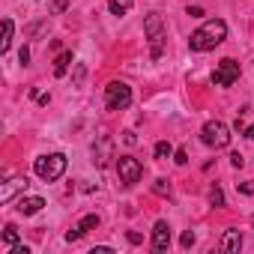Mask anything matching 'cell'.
<instances>
[{
	"mask_svg": "<svg viewBox=\"0 0 254 254\" xmlns=\"http://www.w3.org/2000/svg\"><path fill=\"white\" fill-rule=\"evenodd\" d=\"M227 39V24L221 18H209L203 27H197L189 36V48L191 51H212L215 45H221Z\"/></svg>",
	"mask_w": 254,
	"mask_h": 254,
	"instance_id": "1",
	"label": "cell"
},
{
	"mask_svg": "<svg viewBox=\"0 0 254 254\" xmlns=\"http://www.w3.org/2000/svg\"><path fill=\"white\" fill-rule=\"evenodd\" d=\"M33 171H36V177H39L42 183H54V180H60V177L66 174V156H63V153L39 156L36 165H33Z\"/></svg>",
	"mask_w": 254,
	"mask_h": 254,
	"instance_id": "2",
	"label": "cell"
},
{
	"mask_svg": "<svg viewBox=\"0 0 254 254\" xmlns=\"http://www.w3.org/2000/svg\"><path fill=\"white\" fill-rule=\"evenodd\" d=\"M144 33H147V39H150V54H153V60H159V57H162V48H165V21H162L159 12H150V15L144 18Z\"/></svg>",
	"mask_w": 254,
	"mask_h": 254,
	"instance_id": "3",
	"label": "cell"
},
{
	"mask_svg": "<svg viewBox=\"0 0 254 254\" xmlns=\"http://www.w3.org/2000/svg\"><path fill=\"white\" fill-rule=\"evenodd\" d=\"M132 105V87L126 81H111L105 87V108L108 111H123Z\"/></svg>",
	"mask_w": 254,
	"mask_h": 254,
	"instance_id": "4",
	"label": "cell"
},
{
	"mask_svg": "<svg viewBox=\"0 0 254 254\" xmlns=\"http://www.w3.org/2000/svg\"><path fill=\"white\" fill-rule=\"evenodd\" d=\"M200 141L212 150H224L230 144V129L221 123V120H209L203 123V129H200Z\"/></svg>",
	"mask_w": 254,
	"mask_h": 254,
	"instance_id": "5",
	"label": "cell"
},
{
	"mask_svg": "<svg viewBox=\"0 0 254 254\" xmlns=\"http://www.w3.org/2000/svg\"><path fill=\"white\" fill-rule=\"evenodd\" d=\"M141 174H144V168H141L138 159H132V156H120L117 159V177H120L123 186H135L141 180Z\"/></svg>",
	"mask_w": 254,
	"mask_h": 254,
	"instance_id": "6",
	"label": "cell"
},
{
	"mask_svg": "<svg viewBox=\"0 0 254 254\" xmlns=\"http://www.w3.org/2000/svg\"><path fill=\"white\" fill-rule=\"evenodd\" d=\"M236 78H239V63L230 60V57H224L215 66V72H212V84L215 87H230V84H236Z\"/></svg>",
	"mask_w": 254,
	"mask_h": 254,
	"instance_id": "7",
	"label": "cell"
},
{
	"mask_svg": "<svg viewBox=\"0 0 254 254\" xmlns=\"http://www.w3.org/2000/svg\"><path fill=\"white\" fill-rule=\"evenodd\" d=\"M111 159H114V141H111L108 135H102V138L93 144V162H96L99 168H105Z\"/></svg>",
	"mask_w": 254,
	"mask_h": 254,
	"instance_id": "8",
	"label": "cell"
},
{
	"mask_svg": "<svg viewBox=\"0 0 254 254\" xmlns=\"http://www.w3.org/2000/svg\"><path fill=\"white\" fill-rule=\"evenodd\" d=\"M27 177H15V180H6L3 186H0V203H12V197L18 191H27Z\"/></svg>",
	"mask_w": 254,
	"mask_h": 254,
	"instance_id": "9",
	"label": "cell"
},
{
	"mask_svg": "<svg viewBox=\"0 0 254 254\" xmlns=\"http://www.w3.org/2000/svg\"><path fill=\"white\" fill-rule=\"evenodd\" d=\"M168 245H171V224L168 221H156V227H153V251H168Z\"/></svg>",
	"mask_w": 254,
	"mask_h": 254,
	"instance_id": "10",
	"label": "cell"
},
{
	"mask_svg": "<svg viewBox=\"0 0 254 254\" xmlns=\"http://www.w3.org/2000/svg\"><path fill=\"white\" fill-rule=\"evenodd\" d=\"M42 206H45V200H42L39 194H30V197H21L15 209H18L21 215H36V212H39Z\"/></svg>",
	"mask_w": 254,
	"mask_h": 254,
	"instance_id": "11",
	"label": "cell"
},
{
	"mask_svg": "<svg viewBox=\"0 0 254 254\" xmlns=\"http://www.w3.org/2000/svg\"><path fill=\"white\" fill-rule=\"evenodd\" d=\"M239 248H242V233H239V230H227V233H224V239H221V251L236 254Z\"/></svg>",
	"mask_w": 254,
	"mask_h": 254,
	"instance_id": "12",
	"label": "cell"
},
{
	"mask_svg": "<svg viewBox=\"0 0 254 254\" xmlns=\"http://www.w3.org/2000/svg\"><path fill=\"white\" fill-rule=\"evenodd\" d=\"M69 66H72V51L57 54V60H54V75H57V78H63V75L69 72Z\"/></svg>",
	"mask_w": 254,
	"mask_h": 254,
	"instance_id": "13",
	"label": "cell"
},
{
	"mask_svg": "<svg viewBox=\"0 0 254 254\" xmlns=\"http://www.w3.org/2000/svg\"><path fill=\"white\" fill-rule=\"evenodd\" d=\"M12 33H15V24L9 18H3V39H0V54H6L12 48Z\"/></svg>",
	"mask_w": 254,
	"mask_h": 254,
	"instance_id": "14",
	"label": "cell"
},
{
	"mask_svg": "<svg viewBox=\"0 0 254 254\" xmlns=\"http://www.w3.org/2000/svg\"><path fill=\"white\" fill-rule=\"evenodd\" d=\"M15 245H18V227H15V224H6V227H3V248L12 251Z\"/></svg>",
	"mask_w": 254,
	"mask_h": 254,
	"instance_id": "15",
	"label": "cell"
},
{
	"mask_svg": "<svg viewBox=\"0 0 254 254\" xmlns=\"http://www.w3.org/2000/svg\"><path fill=\"white\" fill-rule=\"evenodd\" d=\"M132 3L135 0H108V9H111V15H126L132 9Z\"/></svg>",
	"mask_w": 254,
	"mask_h": 254,
	"instance_id": "16",
	"label": "cell"
},
{
	"mask_svg": "<svg viewBox=\"0 0 254 254\" xmlns=\"http://www.w3.org/2000/svg\"><path fill=\"white\" fill-rule=\"evenodd\" d=\"M78 227H81L84 233H87V230H96V227H99V215H96V212H90V215H84V218L78 221Z\"/></svg>",
	"mask_w": 254,
	"mask_h": 254,
	"instance_id": "17",
	"label": "cell"
},
{
	"mask_svg": "<svg viewBox=\"0 0 254 254\" xmlns=\"http://www.w3.org/2000/svg\"><path fill=\"white\" fill-rule=\"evenodd\" d=\"M209 203H212V206H224V191H221V186H212V189H209Z\"/></svg>",
	"mask_w": 254,
	"mask_h": 254,
	"instance_id": "18",
	"label": "cell"
},
{
	"mask_svg": "<svg viewBox=\"0 0 254 254\" xmlns=\"http://www.w3.org/2000/svg\"><path fill=\"white\" fill-rule=\"evenodd\" d=\"M153 153H156V159H168V156H171V153H174V147H171V144H168V141H159V144H156V150H153Z\"/></svg>",
	"mask_w": 254,
	"mask_h": 254,
	"instance_id": "19",
	"label": "cell"
},
{
	"mask_svg": "<svg viewBox=\"0 0 254 254\" xmlns=\"http://www.w3.org/2000/svg\"><path fill=\"white\" fill-rule=\"evenodd\" d=\"M153 191H156V194H168V191H171V183H168V180H156Z\"/></svg>",
	"mask_w": 254,
	"mask_h": 254,
	"instance_id": "20",
	"label": "cell"
},
{
	"mask_svg": "<svg viewBox=\"0 0 254 254\" xmlns=\"http://www.w3.org/2000/svg\"><path fill=\"white\" fill-rule=\"evenodd\" d=\"M126 239H129L132 245H141V242H144V236H141L138 230H129V233H126Z\"/></svg>",
	"mask_w": 254,
	"mask_h": 254,
	"instance_id": "21",
	"label": "cell"
},
{
	"mask_svg": "<svg viewBox=\"0 0 254 254\" xmlns=\"http://www.w3.org/2000/svg\"><path fill=\"white\" fill-rule=\"evenodd\" d=\"M174 162H177V165H189V153H186V150H177V153H174Z\"/></svg>",
	"mask_w": 254,
	"mask_h": 254,
	"instance_id": "22",
	"label": "cell"
},
{
	"mask_svg": "<svg viewBox=\"0 0 254 254\" xmlns=\"http://www.w3.org/2000/svg\"><path fill=\"white\" fill-rule=\"evenodd\" d=\"M81 236H84V230H81V227H72V230L66 233V242H75V239H81Z\"/></svg>",
	"mask_w": 254,
	"mask_h": 254,
	"instance_id": "23",
	"label": "cell"
},
{
	"mask_svg": "<svg viewBox=\"0 0 254 254\" xmlns=\"http://www.w3.org/2000/svg\"><path fill=\"white\" fill-rule=\"evenodd\" d=\"M180 242H183V248H191V245H194V233H191V230H186Z\"/></svg>",
	"mask_w": 254,
	"mask_h": 254,
	"instance_id": "24",
	"label": "cell"
},
{
	"mask_svg": "<svg viewBox=\"0 0 254 254\" xmlns=\"http://www.w3.org/2000/svg\"><path fill=\"white\" fill-rule=\"evenodd\" d=\"M123 141L129 144V147H135L138 144V138H135V132H123Z\"/></svg>",
	"mask_w": 254,
	"mask_h": 254,
	"instance_id": "25",
	"label": "cell"
},
{
	"mask_svg": "<svg viewBox=\"0 0 254 254\" xmlns=\"http://www.w3.org/2000/svg\"><path fill=\"white\" fill-rule=\"evenodd\" d=\"M189 15H191V18H200V15H203V9H200V6H189Z\"/></svg>",
	"mask_w": 254,
	"mask_h": 254,
	"instance_id": "26",
	"label": "cell"
},
{
	"mask_svg": "<svg viewBox=\"0 0 254 254\" xmlns=\"http://www.w3.org/2000/svg\"><path fill=\"white\" fill-rule=\"evenodd\" d=\"M18 60H21V63L27 66V63H30V51H27V48H21V54H18Z\"/></svg>",
	"mask_w": 254,
	"mask_h": 254,
	"instance_id": "27",
	"label": "cell"
},
{
	"mask_svg": "<svg viewBox=\"0 0 254 254\" xmlns=\"http://www.w3.org/2000/svg\"><path fill=\"white\" fill-rule=\"evenodd\" d=\"M230 165H233V168H242V156H239V153H233V156H230Z\"/></svg>",
	"mask_w": 254,
	"mask_h": 254,
	"instance_id": "28",
	"label": "cell"
},
{
	"mask_svg": "<svg viewBox=\"0 0 254 254\" xmlns=\"http://www.w3.org/2000/svg\"><path fill=\"white\" fill-rule=\"evenodd\" d=\"M239 191H242V194H254V186H251V183H242Z\"/></svg>",
	"mask_w": 254,
	"mask_h": 254,
	"instance_id": "29",
	"label": "cell"
},
{
	"mask_svg": "<svg viewBox=\"0 0 254 254\" xmlns=\"http://www.w3.org/2000/svg\"><path fill=\"white\" fill-rule=\"evenodd\" d=\"M245 138H248V141H254V126H248V129H245Z\"/></svg>",
	"mask_w": 254,
	"mask_h": 254,
	"instance_id": "30",
	"label": "cell"
},
{
	"mask_svg": "<svg viewBox=\"0 0 254 254\" xmlns=\"http://www.w3.org/2000/svg\"><path fill=\"white\" fill-rule=\"evenodd\" d=\"M251 224H254V215H251Z\"/></svg>",
	"mask_w": 254,
	"mask_h": 254,
	"instance_id": "31",
	"label": "cell"
}]
</instances>
